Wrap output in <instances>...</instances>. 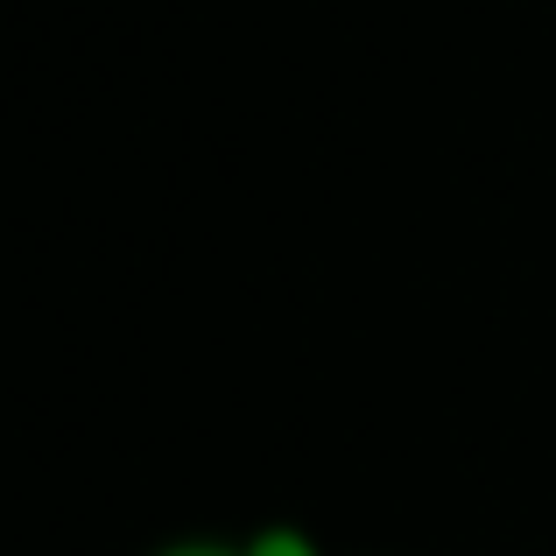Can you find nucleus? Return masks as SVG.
Wrapping results in <instances>:
<instances>
[{"label": "nucleus", "instance_id": "f03ea898", "mask_svg": "<svg viewBox=\"0 0 556 556\" xmlns=\"http://www.w3.org/2000/svg\"><path fill=\"white\" fill-rule=\"evenodd\" d=\"M155 556H247L240 543H218V535H184V543L155 549Z\"/></svg>", "mask_w": 556, "mask_h": 556}, {"label": "nucleus", "instance_id": "f257e3e1", "mask_svg": "<svg viewBox=\"0 0 556 556\" xmlns=\"http://www.w3.org/2000/svg\"><path fill=\"white\" fill-rule=\"evenodd\" d=\"M240 549H247V556H325V549H317V535L296 529V521H275V529L240 535Z\"/></svg>", "mask_w": 556, "mask_h": 556}]
</instances>
